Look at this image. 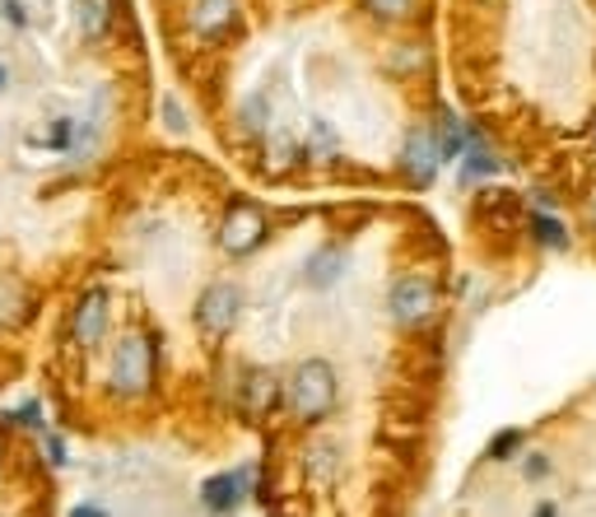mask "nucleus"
<instances>
[{
    "instance_id": "25",
    "label": "nucleus",
    "mask_w": 596,
    "mask_h": 517,
    "mask_svg": "<svg viewBox=\"0 0 596 517\" xmlns=\"http://www.w3.org/2000/svg\"><path fill=\"white\" fill-rule=\"evenodd\" d=\"M70 131H75V126L61 117V121H51L47 126V136H42V145H51V149H70Z\"/></svg>"
},
{
    "instance_id": "15",
    "label": "nucleus",
    "mask_w": 596,
    "mask_h": 517,
    "mask_svg": "<svg viewBox=\"0 0 596 517\" xmlns=\"http://www.w3.org/2000/svg\"><path fill=\"white\" fill-rule=\"evenodd\" d=\"M75 23H80L85 38H102L113 29V0H80L75 6Z\"/></svg>"
},
{
    "instance_id": "14",
    "label": "nucleus",
    "mask_w": 596,
    "mask_h": 517,
    "mask_svg": "<svg viewBox=\"0 0 596 517\" xmlns=\"http://www.w3.org/2000/svg\"><path fill=\"white\" fill-rule=\"evenodd\" d=\"M280 401V378L271 369H252L247 382H243V410L247 416H266Z\"/></svg>"
},
{
    "instance_id": "5",
    "label": "nucleus",
    "mask_w": 596,
    "mask_h": 517,
    "mask_svg": "<svg viewBox=\"0 0 596 517\" xmlns=\"http://www.w3.org/2000/svg\"><path fill=\"white\" fill-rule=\"evenodd\" d=\"M238 318H243V290L238 284H228V280L205 284V294L196 299V326L205 335H215V341H224V335L238 326Z\"/></svg>"
},
{
    "instance_id": "9",
    "label": "nucleus",
    "mask_w": 596,
    "mask_h": 517,
    "mask_svg": "<svg viewBox=\"0 0 596 517\" xmlns=\"http://www.w3.org/2000/svg\"><path fill=\"white\" fill-rule=\"evenodd\" d=\"M401 168L414 187H429L433 173H438V154H433V140H429V126H414L401 145Z\"/></svg>"
},
{
    "instance_id": "8",
    "label": "nucleus",
    "mask_w": 596,
    "mask_h": 517,
    "mask_svg": "<svg viewBox=\"0 0 596 517\" xmlns=\"http://www.w3.org/2000/svg\"><path fill=\"white\" fill-rule=\"evenodd\" d=\"M466 136H471V126H466L448 103H438L433 108V126H429V140H433V154L438 164H457L461 149H466Z\"/></svg>"
},
{
    "instance_id": "20",
    "label": "nucleus",
    "mask_w": 596,
    "mask_h": 517,
    "mask_svg": "<svg viewBox=\"0 0 596 517\" xmlns=\"http://www.w3.org/2000/svg\"><path fill=\"white\" fill-rule=\"evenodd\" d=\"M410 10H414V0H364V14L378 23H401V19H410Z\"/></svg>"
},
{
    "instance_id": "32",
    "label": "nucleus",
    "mask_w": 596,
    "mask_h": 517,
    "mask_svg": "<svg viewBox=\"0 0 596 517\" xmlns=\"http://www.w3.org/2000/svg\"><path fill=\"white\" fill-rule=\"evenodd\" d=\"M0 89H6V70H0Z\"/></svg>"
},
{
    "instance_id": "7",
    "label": "nucleus",
    "mask_w": 596,
    "mask_h": 517,
    "mask_svg": "<svg viewBox=\"0 0 596 517\" xmlns=\"http://www.w3.org/2000/svg\"><path fill=\"white\" fill-rule=\"evenodd\" d=\"M108 335V290H85L70 318V341L80 350H94Z\"/></svg>"
},
{
    "instance_id": "13",
    "label": "nucleus",
    "mask_w": 596,
    "mask_h": 517,
    "mask_svg": "<svg viewBox=\"0 0 596 517\" xmlns=\"http://www.w3.org/2000/svg\"><path fill=\"white\" fill-rule=\"evenodd\" d=\"M461 177L466 183H485V177H495L499 173V154L489 149V140L480 136V131H471L466 136V149H461Z\"/></svg>"
},
{
    "instance_id": "24",
    "label": "nucleus",
    "mask_w": 596,
    "mask_h": 517,
    "mask_svg": "<svg viewBox=\"0 0 596 517\" xmlns=\"http://www.w3.org/2000/svg\"><path fill=\"white\" fill-rule=\"evenodd\" d=\"M10 425H23V429L42 433V429H47V425H42V406H38V401H23L19 410H10Z\"/></svg>"
},
{
    "instance_id": "22",
    "label": "nucleus",
    "mask_w": 596,
    "mask_h": 517,
    "mask_svg": "<svg viewBox=\"0 0 596 517\" xmlns=\"http://www.w3.org/2000/svg\"><path fill=\"white\" fill-rule=\"evenodd\" d=\"M522 429H504V433H495V443H489V461H512L517 452H522Z\"/></svg>"
},
{
    "instance_id": "16",
    "label": "nucleus",
    "mask_w": 596,
    "mask_h": 517,
    "mask_svg": "<svg viewBox=\"0 0 596 517\" xmlns=\"http://www.w3.org/2000/svg\"><path fill=\"white\" fill-rule=\"evenodd\" d=\"M303 154H313V159H335V154H341V131L326 121H313V131L303 136Z\"/></svg>"
},
{
    "instance_id": "3",
    "label": "nucleus",
    "mask_w": 596,
    "mask_h": 517,
    "mask_svg": "<svg viewBox=\"0 0 596 517\" xmlns=\"http://www.w3.org/2000/svg\"><path fill=\"white\" fill-rule=\"evenodd\" d=\"M266 234H271V220H266L262 205L256 201H233L224 224H219V247L228 256H252L256 247L266 243Z\"/></svg>"
},
{
    "instance_id": "28",
    "label": "nucleus",
    "mask_w": 596,
    "mask_h": 517,
    "mask_svg": "<svg viewBox=\"0 0 596 517\" xmlns=\"http://www.w3.org/2000/svg\"><path fill=\"white\" fill-rule=\"evenodd\" d=\"M546 471H550V461H546V457L536 452V457L527 461V476H531V480H540V476H546Z\"/></svg>"
},
{
    "instance_id": "10",
    "label": "nucleus",
    "mask_w": 596,
    "mask_h": 517,
    "mask_svg": "<svg viewBox=\"0 0 596 517\" xmlns=\"http://www.w3.org/2000/svg\"><path fill=\"white\" fill-rule=\"evenodd\" d=\"M345 266H350V252L335 247V243H326V247H317V252L303 262V284H307V290H331V284H341Z\"/></svg>"
},
{
    "instance_id": "18",
    "label": "nucleus",
    "mask_w": 596,
    "mask_h": 517,
    "mask_svg": "<svg viewBox=\"0 0 596 517\" xmlns=\"http://www.w3.org/2000/svg\"><path fill=\"white\" fill-rule=\"evenodd\" d=\"M531 234H536L540 247H564V243H568V228H564L550 211H536V215H531Z\"/></svg>"
},
{
    "instance_id": "2",
    "label": "nucleus",
    "mask_w": 596,
    "mask_h": 517,
    "mask_svg": "<svg viewBox=\"0 0 596 517\" xmlns=\"http://www.w3.org/2000/svg\"><path fill=\"white\" fill-rule=\"evenodd\" d=\"M154 369H159V350H154L149 335L131 331L121 335L117 350H113V369H108V387L117 397H145L154 387Z\"/></svg>"
},
{
    "instance_id": "30",
    "label": "nucleus",
    "mask_w": 596,
    "mask_h": 517,
    "mask_svg": "<svg viewBox=\"0 0 596 517\" xmlns=\"http://www.w3.org/2000/svg\"><path fill=\"white\" fill-rule=\"evenodd\" d=\"M70 517H108V513H102L98 504H75V508H70Z\"/></svg>"
},
{
    "instance_id": "23",
    "label": "nucleus",
    "mask_w": 596,
    "mask_h": 517,
    "mask_svg": "<svg viewBox=\"0 0 596 517\" xmlns=\"http://www.w3.org/2000/svg\"><path fill=\"white\" fill-rule=\"evenodd\" d=\"M335 457H341V448H335V443L307 448V471H313V476H331L335 471Z\"/></svg>"
},
{
    "instance_id": "21",
    "label": "nucleus",
    "mask_w": 596,
    "mask_h": 517,
    "mask_svg": "<svg viewBox=\"0 0 596 517\" xmlns=\"http://www.w3.org/2000/svg\"><path fill=\"white\" fill-rule=\"evenodd\" d=\"M299 154H303V136H294V131H275L271 136V164H294L299 159Z\"/></svg>"
},
{
    "instance_id": "27",
    "label": "nucleus",
    "mask_w": 596,
    "mask_h": 517,
    "mask_svg": "<svg viewBox=\"0 0 596 517\" xmlns=\"http://www.w3.org/2000/svg\"><path fill=\"white\" fill-rule=\"evenodd\" d=\"M164 121L173 126V131H187V117H183V108H177L173 98H164Z\"/></svg>"
},
{
    "instance_id": "19",
    "label": "nucleus",
    "mask_w": 596,
    "mask_h": 517,
    "mask_svg": "<svg viewBox=\"0 0 596 517\" xmlns=\"http://www.w3.org/2000/svg\"><path fill=\"white\" fill-rule=\"evenodd\" d=\"M424 61H429V47L424 42L392 47V75H414V70H424Z\"/></svg>"
},
{
    "instance_id": "17",
    "label": "nucleus",
    "mask_w": 596,
    "mask_h": 517,
    "mask_svg": "<svg viewBox=\"0 0 596 517\" xmlns=\"http://www.w3.org/2000/svg\"><path fill=\"white\" fill-rule=\"evenodd\" d=\"M238 121H243L247 136H271V103H266V94H252V98L243 103Z\"/></svg>"
},
{
    "instance_id": "31",
    "label": "nucleus",
    "mask_w": 596,
    "mask_h": 517,
    "mask_svg": "<svg viewBox=\"0 0 596 517\" xmlns=\"http://www.w3.org/2000/svg\"><path fill=\"white\" fill-rule=\"evenodd\" d=\"M531 517H559V508H555V504H540Z\"/></svg>"
},
{
    "instance_id": "29",
    "label": "nucleus",
    "mask_w": 596,
    "mask_h": 517,
    "mask_svg": "<svg viewBox=\"0 0 596 517\" xmlns=\"http://www.w3.org/2000/svg\"><path fill=\"white\" fill-rule=\"evenodd\" d=\"M6 14H10V23H14V29H23V19H29V14H23V6H19V0H6Z\"/></svg>"
},
{
    "instance_id": "1",
    "label": "nucleus",
    "mask_w": 596,
    "mask_h": 517,
    "mask_svg": "<svg viewBox=\"0 0 596 517\" xmlns=\"http://www.w3.org/2000/svg\"><path fill=\"white\" fill-rule=\"evenodd\" d=\"M280 392H284V406H290L303 425H317L335 410L341 387H335V369L326 364V359H303V364L290 373V382H280Z\"/></svg>"
},
{
    "instance_id": "34",
    "label": "nucleus",
    "mask_w": 596,
    "mask_h": 517,
    "mask_svg": "<svg viewBox=\"0 0 596 517\" xmlns=\"http://www.w3.org/2000/svg\"><path fill=\"white\" fill-rule=\"evenodd\" d=\"M592 136H596V126H592Z\"/></svg>"
},
{
    "instance_id": "6",
    "label": "nucleus",
    "mask_w": 596,
    "mask_h": 517,
    "mask_svg": "<svg viewBox=\"0 0 596 517\" xmlns=\"http://www.w3.org/2000/svg\"><path fill=\"white\" fill-rule=\"evenodd\" d=\"M238 0H192L187 23L201 42H224L233 29H238Z\"/></svg>"
},
{
    "instance_id": "26",
    "label": "nucleus",
    "mask_w": 596,
    "mask_h": 517,
    "mask_svg": "<svg viewBox=\"0 0 596 517\" xmlns=\"http://www.w3.org/2000/svg\"><path fill=\"white\" fill-rule=\"evenodd\" d=\"M42 443H47V461H51V467H66V438L42 429Z\"/></svg>"
},
{
    "instance_id": "11",
    "label": "nucleus",
    "mask_w": 596,
    "mask_h": 517,
    "mask_svg": "<svg viewBox=\"0 0 596 517\" xmlns=\"http://www.w3.org/2000/svg\"><path fill=\"white\" fill-rule=\"evenodd\" d=\"M247 495V471H224V476H211L201 485V504L211 513H233Z\"/></svg>"
},
{
    "instance_id": "33",
    "label": "nucleus",
    "mask_w": 596,
    "mask_h": 517,
    "mask_svg": "<svg viewBox=\"0 0 596 517\" xmlns=\"http://www.w3.org/2000/svg\"><path fill=\"white\" fill-rule=\"evenodd\" d=\"M592 220H596V196H592Z\"/></svg>"
},
{
    "instance_id": "12",
    "label": "nucleus",
    "mask_w": 596,
    "mask_h": 517,
    "mask_svg": "<svg viewBox=\"0 0 596 517\" xmlns=\"http://www.w3.org/2000/svg\"><path fill=\"white\" fill-rule=\"evenodd\" d=\"M33 318V294L29 284H19L14 275H0V331H14Z\"/></svg>"
},
{
    "instance_id": "4",
    "label": "nucleus",
    "mask_w": 596,
    "mask_h": 517,
    "mask_svg": "<svg viewBox=\"0 0 596 517\" xmlns=\"http://www.w3.org/2000/svg\"><path fill=\"white\" fill-rule=\"evenodd\" d=\"M387 308H392V322L401 326H424L438 313V290L429 275H397L392 280V294H387Z\"/></svg>"
}]
</instances>
